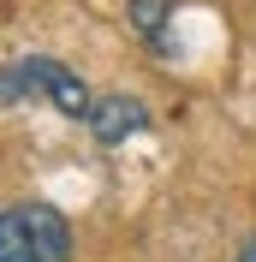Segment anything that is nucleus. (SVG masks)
Returning a JSON list of instances; mask_svg holds the SVG:
<instances>
[{"instance_id": "f257e3e1", "label": "nucleus", "mask_w": 256, "mask_h": 262, "mask_svg": "<svg viewBox=\"0 0 256 262\" xmlns=\"http://www.w3.org/2000/svg\"><path fill=\"white\" fill-rule=\"evenodd\" d=\"M18 101H48L66 119H90V107H96L90 83L54 54H24V60L0 66V107H18Z\"/></svg>"}, {"instance_id": "f03ea898", "label": "nucleus", "mask_w": 256, "mask_h": 262, "mask_svg": "<svg viewBox=\"0 0 256 262\" xmlns=\"http://www.w3.org/2000/svg\"><path fill=\"white\" fill-rule=\"evenodd\" d=\"M90 137H96L101 149H119L125 137H143L149 131V101L125 96V90H108V96H96V107H90Z\"/></svg>"}, {"instance_id": "7ed1b4c3", "label": "nucleus", "mask_w": 256, "mask_h": 262, "mask_svg": "<svg viewBox=\"0 0 256 262\" xmlns=\"http://www.w3.org/2000/svg\"><path fill=\"white\" fill-rule=\"evenodd\" d=\"M24 209V227H30V238H36V250L48 262H72V221H66L54 203H18Z\"/></svg>"}, {"instance_id": "20e7f679", "label": "nucleus", "mask_w": 256, "mask_h": 262, "mask_svg": "<svg viewBox=\"0 0 256 262\" xmlns=\"http://www.w3.org/2000/svg\"><path fill=\"white\" fill-rule=\"evenodd\" d=\"M179 0H125V24L137 30V42L155 54H167V24H173Z\"/></svg>"}, {"instance_id": "39448f33", "label": "nucleus", "mask_w": 256, "mask_h": 262, "mask_svg": "<svg viewBox=\"0 0 256 262\" xmlns=\"http://www.w3.org/2000/svg\"><path fill=\"white\" fill-rule=\"evenodd\" d=\"M0 262H48L36 250L30 227H24V209L18 203H0Z\"/></svg>"}, {"instance_id": "423d86ee", "label": "nucleus", "mask_w": 256, "mask_h": 262, "mask_svg": "<svg viewBox=\"0 0 256 262\" xmlns=\"http://www.w3.org/2000/svg\"><path fill=\"white\" fill-rule=\"evenodd\" d=\"M232 262H256V232H250V238L239 245V256H232Z\"/></svg>"}]
</instances>
